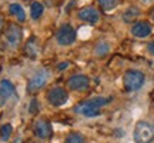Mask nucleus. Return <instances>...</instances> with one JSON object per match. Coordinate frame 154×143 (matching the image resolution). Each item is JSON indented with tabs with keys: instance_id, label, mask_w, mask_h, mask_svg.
Returning a JSON list of instances; mask_svg holds the SVG:
<instances>
[{
	"instance_id": "obj_1",
	"label": "nucleus",
	"mask_w": 154,
	"mask_h": 143,
	"mask_svg": "<svg viewBox=\"0 0 154 143\" xmlns=\"http://www.w3.org/2000/svg\"><path fill=\"white\" fill-rule=\"evenodd\" d=\"M111 100H113V97H104V96L91 97V99L84 100L82 103H77L74 106V112L77 115L84 116V117H97L101 115L100 109L103 106H107Z\"/></svg>"
},
{
	"instance_id": "obj_2",
	"label": "nucleus",
	"mask_w": 154,
	"mask_h": 143,
	"mask_svg": "<svg viewBox=\"0 0 154 143\" xmlns=\"http://www.w3.org/2000/svg\"><path fill=\"white\" fill-rule=\"evenodd\" d=\"M144 82H146V76L143 72L136 70V69H130L124 73L123 76V86L127 92H137L143 87Z\"/></svg>"
},
{
	"instance_id": "obj_3",
	"label": "nucleus",
	"mask_w": 154,
	"mask_h": 143,
	"mask_svg": "<svg viewBox=\"0 0 154 143\" xmlns=\"http://www.w3.org/2000/svg\"><path fill=\"white\" fill-rule=\"evenodd\" d=\"M133 139L136 143H151L154 140V127L149 122H138L134 127Z\"/></svg>"
},
{
	"instance_id": "obj_4",
	"label": "nucleus",
	"mask_w": 154,
	"mask_h": 143,
	"mask_svg": "<svg viewBox=\"0 0 154 143\" xmlns=\"http://www.w3.org/2000/svg\"><path fill=\"white\" fill-rule=\"evenodd\" d=\"M49 77H50V73L47 69L37 70L27 82V92L29 93H34V92H38L40 89H43L47 84V82H49Z\"/></svg>"
},
{
	"instance_id": "obj_5",
	"label": "nucleus",
	"mask_w": 154,
	"mask_h": 143,
	"mask_svg": "<svg viewBox=\"0 0 154 143\" xmlns=\"http://www.w3.org/2000/svg\"><path fill=\"white\" fill-rule=\"evenodd\" d=\"M56 40L60 46H70L76 42V30L72 24H63L56 33Z\"/></svg>"
},
{
	"instance_id": "obj_6",
	"label": "nucleus",
	"mask_w": 154,
	"mask_h": 143,
	"mask_svg": "<svg viewBox=\"0 0 154 143\" xmlns=\"http://www.w3.org/2000/svg\"><path fill=\"white\" fill-rule=\"evenodd\" d=\"M6 43L11 49H17L23 40V30L17 24H10L5 32Z\"/></svg>"
},
{
	"instance_id": "obj_7",
	"label": "nucleus",
	"mask_w": 154,
	"mask_h": 143,
	"mask_svg": "<svg viewBox=\"0 0 154 143\" xmlns=\"http://www.w3.org/2000/svg\"><path fill=\"white\" fill-rule=\"evenodd\" d=\"M46 99H47V102H49L51 106L59 107V106H63L67 103V100H69V93H67L66 89L57 86V87L50 89L49 92H47Z\"/></svg>"
},
{
	"instance_id": "obj_8",
	"label": "nucleus",
	"mask_w": 154,
	"mask_h": 143,
	"mask_svg": "<svg viewBox=\"0 0 154 143\" xmlns=\"http://www.w3.org/2000/svg\"><path fill=\"white\" fill-rule=\"evenodd\" d=\"M69 89L76 90V92H84L90 87V79L86 75H73L69 79Z\"/></svg>"
},
{
	"instance_id": "obj_9",
	"label": "nucleus",
	"mask_w": 154,
	"mask_h": 143,
	"mask_svg": "<svg viewBox=\"0 0 154 143\" xmlns=\"http://www.w3.org/2000/svg\"><path fill=\"white\" fill-rule=\"evenodd\" d=\"M130 32H131V34L134 37L144 39V37H149L150 34L153 33V26L149 22H134Z\"/></svg>"
},
{
	"instance_id": "obj_10",
	"label": "nucleus",
	"mask_w": 154,
	"mask_h": 143,
	"mask_svg": "<svg viewBox=\"0 0 154 143\" xmlns=\"http://www.w3.org/2000/svg\"><path fill=\"white\" fill-rule=\"evenodd\" d=\"M34 135L37 138L43 139V140H47V139L51 138L53 135V129H51V125L46 119H40L34 123Z\"/></svg>"
},
{
	"instance_id": "obj_11",
	"label": "nucleus",
	"mask_w": 154,
	"mask_h": 143,
	"mask_svg": "<svg viewBox=\"0 0 154 143\" xmlns=\"http://www.w3.org/2000/svg\"><path fill=\"white\" fill-rule=\"evenodd\" d=\"M79 19L88 24H97L100 20V13L94 7H84L79 11Z\"/></svg>"
},
{
	"instance_id": "obj_12",
	"label": "nucleus",
	"mask_w": 154,
	"mask_h": 143,
	"mask_svg": "<svg viewBox=\"0 0 154 143\" xmlns=\"http://www.w3.org/2000/svg\"><path fill=\"white\" fill-rule=\"evenodd\" d=\"M9 11H10V14H13L20 23L26 22V13H24V9L22 7V5L11 3V5L9 6Z\"/></svg>"
},
{
	"instance_id": "obj_13",
	"label": "nucleus",
	"mask_w": 154,
	"mask_h": 143,
	"mask_svg": "<svg viewBox=\"0 0 154 143\" xmlns=\"http://www.w3.org/2000/svg\"><path fill=\"white\" fill-rule=\"evenodd\" d=\"M140 16V10H138L137 7H128L126 11H123V14H121V19H123V22L124 23H134V20H137V17Z\"/></svg>"
},
{
	"instance_id": "obj_14",
	"label": "nucleus",
	"mask_w": 154,
	"mask_h": 143,
	"mask_svg": "<svg viewBox=\"0 0 154 143\" xmlns=\"http://www.w3.org/2000/svg\"><path fill=\"white\" fill-rule=\"evenodd\" d=\"M0 89H2V92L5 93L6 97L16 96V87H14V84H13L10 80H7V79H3V80L0 82Z\"/></svg>"
},
{
	"instance_id": "obj_15",
	"label": "nucleus",
	"mask_w": 154,
	"mask_h": 143,
	"mask_svg": "<svg viewBox=\"0 0 154 143\" xmlns=\"http://www.w3.org/2000/svg\"><path fill=\"white\" fill-rule=\"evenodd\" d=\"M44 13V6L40 3V2H33L32 6H30V16L33 20H38L40 17L43 16Z\"/></svg>"
},
{
	"instance_id": "obj_16",
	"label": "nucleus",
	"mask_w": 154,
	"mask_h": 143,
	"mask_svg": "<svg viewBox=\"0 0 154 143\" xmlns=\"http://www.w3.org/2000/svg\"><path fill=\"white\" fill-rule=\"evenodd\" d=\"M109 52H110V44L107 43V42H100L94 47V55L99 56V57H103V56L109 55Z\"/></svg>"
},
{
	"instance_id": "obj_17",
	"label": "nucleus",
	"mask_w": 154,
	"mask_h": 143,
	"mask_svg": "<svg viewBox=\"0 0 154 143\" xmlns=\"http://www.w3.org/2000/svg\"><path fill=\"white\" fill-rule=\"evenodd\" d=\"M64 143H86V139H84V136H83L82 133L72 132V133H69V135L66 136Z\"/></svg>"
},
{
	"instance_id": "obj_18",
	"label": "nucleus",
	"mask_w": 154,
	"mask_h": 143,
	"mask_svg": "<svg viewBox=\"0 0 154 143\" xmlns=\"http://www.w3.org/2000/svg\"><path fill=\"white\" fill-rule=\"evenodd\" d=\"M100 7L106 11H110L120 5V0H99Z\"/></svg>"
},
{
	"instance_id": "obj_19",
	"label": "nucleus",
	"mask_w": 154,
	"mask_h": 143,
	"mask_svg": "<svg viewBox=\"0 0 154 143\" xmlns=\"http://www.w3.org/2000/svg\"><path fill=\"white\" fill-rule=\"evenodd\" d=\"M11 132H13V126H11L10 123L3 125V126L0 127V139H2L3 142H7L11 136Z\"/></svg>"
},
{
	"instance_id": "obj_20",
	"label": "nucleus",
	"mask_w": 154,
	"mask_h": 143,
	"mask_svg": "<svg viewBox=\"0 0 154 143\" xmlns=\"http://www.w3.org/2000/svg\"><path fill=\"white\" fill-rule=\"evenodd\" d=\"M26 53H27L29 57H36V55H37V43H36V39H30L27 42V44H26Z\"/></svg>"
},
{
	"instance_id": "obj_21",
	"label": "nucleus",
	"mask_w": 154,
	"mask_h": 143,
	"mask_svg": "<svg viewBox=\"0 0 154 143\" xmlns=\"http://www.w3.org/2000/svg\"><path fill=\"white\" fill-rule=\"evenodd\" d=\"M29 112L30 113H37V102L36 100H32V103H30V107H29Z\"/></svg>"
},
{
	"instance_id": "obj_22",
	"label": "nucleus",
	"mask_w": 154,
	"mask_h": 143,
	"mask_svg": "<svg viewBox=\"0 0 154 143\" xmlns=\"http://www.w3.org/2000/svg\"><path fill=\"white\" fill-rule=\"evenodd\" d=\"M70 66V62H61V63H59V66H57V70H64V69H67V67Z\"/></svg>"
},
{
	"instance_id": "obj_23",
	"label": "nucleus",
	"mask_w": 154,
	"mask_h": 143,
	"mask_svg": "<svg viewBox=\"0 0 154 143\" xmlns=\"http://www.w3.org/2000/svg\"><path fill=\"white\" fill-rule=\"evenodd\" d=\"M6 99H7V97H6L5 93H3V92H2V89H0V107L6 103Z\"/></svg>"
},
{
	"instance_id": "obj_24",
	"label": "nucleus",
	"mask_w": 154,
	"mask_h": 143,
	"mask_svg": "<svg viewBox=\"0 0 154 143\" xmlns=\"http://www.w3.org/2000/svg\"><path fill=\"white\" fill-rule=\"evenodd\" d=\"M147 50H149L150 55L154 56V42H150V43L147 44Z\"/></svg>"
},
{
	"instance_id": "obj_25",
	"label": "nucleus",
	"mask_w": 154,
	"mask_h": 143,
	"mask_svg": "<svg viewBox=\"0 0 154 143\" xmlns=\"http://www.w3.org/2000/svg\"><path fill=\"white\" fill-rule=\"evenodd\" d=\"M3 27H5V22H3V19L0 17V33L3 32Z\"/></svg>"
},
{
	"instance_id": "obj_26",
	"label": "nucleus",
	"mask_w": 154,
	"mask_h": 143,
	"mask_svg": "<svg viewBox=\"0 0 154 143\" xmlns=\"http://www.w3.org/2000/svg\"><path fill=\"white\" fill-rule=\"evenodd\" d=\"M141 2H143V3H146V5H149V3H151L153 0H141Z\"/></svg>"
},
{
	"instance_id": "obj_27",
	"label": "nucleus",
	"mask_w": 154,
	"mask_h": 143,
	"mask_svg": "<svg viewBox=\"0 0 154 143\" xmlns=\"http://www.w3.org/2000/svg\"><path fill=\"white\" fill-rule=\"evenodd\" d=\"M151 20H153V22H154V10L151 11Z\"/></svg>"
}]
</instances>
